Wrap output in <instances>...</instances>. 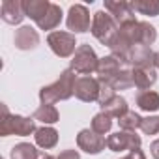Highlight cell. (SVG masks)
Instances as JSON below:
<instances>
[{
    "label": "cell",
    "instance_id": "6da1fadb",
    "mask_svg": "<svg viewBox=\"0 0 159 159\" xmlns=\"http://www.w3.org/2000/svg\"><path fill=\"white\" fill-rule=\"evenodd\" d=\"M75 83H77V77H75V71L71 67L62 71V75L56 83H52L49 86H43L39 90L41 105H54L56 101L69 99L75 94Z\"/></svg>",
    "mask_w": 159,
    "mask_h": 159
},
{
    "label": "cell",
    "instance_id": "7a4b0ae2",
    "mask_svg": "<svg viewBox=\"0 0 159 159\" xmlns=\"http://www.w3.org/2000/svg\"><path fill=\"white\" fill-rule=\"evenodd\" d=\"M2 122H0V135L8 137V135H19V137H26L30 133H36V124L30 118L25 116H17V114H10L8 107L2 105Z\"/></svg>",
    "mask_w": 159,
    "mask_h": 159
},
{
    "label": "cell",
    "instance_id": "3957f363",
    "mask_svg": "<svg viewBox=\"0 0 159 159\" xmlns=\"http://www.w3.org/2000/svg\"><path fill=\"white\" fill-rule=\"evenodd\" d=\"M116 21L112 19L111 13L107 11H98L94 15V21H92V34L98 41H101L103 45L111 47V43L114 41L116 34H118V28H116Z\"/></svg>",
    "mask_w": 159,
    "mask_h": 159
},
{
    "label": "cell",
    "instance_id": "277c9868",
    "mask_svg": "<svg viewBox=\"0 0 159 159\" xmlns=\"http://www.w3.org/2000/svg\"><path fill=\"white\" fill-rule=\"evenodd\" d=\"M98 67H99V58L96 56L94 49L90 45H79L71 60V69L81 75H90L98 71Z\"/></svg>",
    "mask_w": 159,
    "mask_h": 159
},
{
    "label": "cell",
    "instance_id": "5b68a950",
    "mask_svg": "<svg viewBox=\"0 0 159 159\" xmlns=\"http://www.w3.org/2000/svg\"><path fill=\"white\" fill-rule=\"evenodd\" d=\"M47 43L52 49V52L56 56H60V58H67V56H71L77 51L75 49V45H77L75 43V36L69 34V32H60V30L51 32L49 38H47Z\"/></svg>",
    "mask_w": 159,
    "mask_h": 159
},
{
    "label": "cell",
    "instance_id": "8992f818",
    "mask_svg": "<svg viewBox=\"0 0 159 159\" xmlns=\"http://www.w3.org/2000/svg\"><path fill=\"white\" fill-rule=\"evenodd\" d=\"M107 148L111 152H122V150L131 152L140 148V137L135 131H118L107 139Z\"/></svg>",
    "mask_w": 159,
    "mask_h": 159
},
{
    "label": "cell",
    "instance_id": "52a82bcc",
    "mask_svg": "<svg viewBox=\"0 0 159 159\" xmlns=\"http://www.w3.org/2000/svg\"><path fill=\"white\" fill-rule=\"evenodd\" d=\"M75 96L81 101H86V103L98 101L99 99V79H92V77L77 79V83H75Z\"/></svg>",
    "mask_w": 159,
    "mask_h": 159
},
{
    "label": "cell",
    "instance_id": "ba28073f",
    "mask_svg": "<svg viewBox=\"0 0 159 159\" xmlns=\"http://www.w3.org/2000/svg\"><path fill=\"white\" fill-rule=\"evenodd\" d=\"M77 146L86 153H99L107 146V140L103 139V135H98L92 129H83L77 135Z\"/></svg>",
    "mask_w": 159,
    "mask_h": 159
},
{
    "label": "cell",
    "instance_id": "9c48e42d",
    "mask_svg": "<svg viewBox=\"0 0 159 159\" xmlns=\"http://www.w3.org/2000/svg\"><path fill=\"white\" fill-rule=\"evenodd\" d=\"M67 28L73 30V32H86V30H90V13H88L86 6L75 4V6L69 8Z\"/></svg>",
    "mask_w": 159,
    "mask_h": 159
},
{
    "label": "cell",
    "instance_id": "30bf717a",
    "mask_svg": "<svg viewBox=\"0 0 159 159\" xmlns=\"http://www.w3.org/2000/svg\"><path fill=\"white\" fill-rule=\"evenodd\" d=\"M105 10L111 11L112 19H114L120 26L137 21V19H135V13H133V8H131L129 2H105Z\"/></svg>",
    "mask_w": 159,
    "mask_h": 159
},
{
    "label": "cell",
    "instance_id": "8fae6325",
    "mask_svg": "<svg viewBox=\"0 0 159 159\" xmlns=\"http://www.w3.org/2000/svg\"><path fill=\"white\" fill-rule=\"evenodd\" d=\"M2 19L10 25H19L26 13H25V2H15V0H4L2 8H0Z\"/></svg>",
    "mask_w": 159,
    "mask_h": 159
},
{
    "label": "cell",
    "instance_id": "7c38bea8",
    "mask_svg": "<svg viewBox=\"0 0 159 159\" xmlns=\"http://www.w3.org/2000/svg\"><path fill=\"white\" fill-rule=\"evenodd\" d=\"M133 84L140 90H148L155 81H157V73L153 66H144V67H133Z\"/></svg>",
    "mask_w": 159,
    "mask_h": 159
},
{
    "label": "cell",
    "instance_id": "4fadbf2b",
    "mask_svg": "<svg viewBox=\"0 0 159 159\" xmlns=\"http://www.w3.org/2000/svg\"><path fill=\"white\" fill-rule=\"evenodd\" d=\"M39 43V36L34 28L30 26H21L15 32V47L21 51H28V49H36Z\"/></svg>",
    "mask_w": 159,
    "mask_h": 159
},
{
    "label": "cell",
    "instance_id": "5bb4252c",
    "mask_svg": "<svg viewBox=\"0 0 159 159\" xmlns=\"http://www.w3.org/2000/svg\"><path fill=\"white\" fill-rule=\"evenodd\" d=\"M101 112H107L111 118H122L124 114H127V101L120 96H114L112 99L105 101L101 105Z\"/></svg>",
    "mask_w": 159,
    "mask_h": 159
},
{
    "label": "cell",
    "instance_id": "9a60e30c",
    "mask_svg": "<svg viewBox=\"0 0 159 159\" xmlns=\"http://www.w3.org/2000/svg\"><path fill=\"white\" fill-rule=\"evenodd\" d=\"M137 105L146 112H155L159 109V94L153 90H142L137 96Z\"/></svg>",
    "mask_w": 159,
    "mask_h": 159
},
{
    "label": "cell",
    "instance_id": "2e32d148",
    "mask_svg": "<svg viewBox=\"0 0 159 159\" xmlns=\"http://www.w3.org/2000/svg\"><path fill=\"white\" fill-rule=\"evenodd\" d=\"M34 137H36L38 146H41V148H45V150L54 148L56 142H58V131H56L54 127H39Z\"/></svg>",
    "mask_w": 159,
    "mask_h": 159
},
{
    "label": "cell",
    "instance_id": "e0dca14e",
    "mask_svg": "<svg viewBox=\"0 0 159 159\" xmlns=\"http://www.w3.org/2000/svg\"><path fill=\"white\" fill-rule=\"evenodd\" d=\"M39 150L28 142H21L11 148V159H39Z\"/></svg>",
    "mask_w": 159,
    "mask_h": 159
},
{
    "label": "cell",
    "instance_id": "ac0fdd59",
    "mask_svg": "<svg viewBox=\"0 0 159 159\" xmlns=\"http://www.w3.org/2000/svg\"><path fill=\"white\" fill-rule=\"evenodd\" d=\"M58 118L60 116H58V111L54 105H41L32 114V120H39L43 124H54V122H58Z\"/></svg>",
    "mask_w": 159,
    "mask_h": 159
},
{
    "label": "cell",
    "instance_id": "d6986e66",
    "mask_svg": "<svg viewBox=\"0 0 159 159\" xmlns=\"http://www.w3.org/2000/svg\"><path fill=\"white\" fill-rule=\"evenodd\" d=\"M133 11H139L142 15H159V2H153V0H139V2H129Z\"/></svg>",
    "mask_w": 159,
    "mask_h": 159
},
{
    "label": "cell",
    "instance_id": "ffe728a7",
    "mask_svg": "<svg viewBox=\"0 0 159 159\" xmlns=\"http://www.w3.org/2000/svg\"><path fill=\"white\" fill-rule=\"evenodd\" d=\"M111 127H112V120H111V116L107 112H99V114L94 116V120H92V131H96L98 135H105V133L111 131Z\"/></svg>",
    "mask_w": 159,
    "mask_h": 159
},
{
    "label": "cell",
    "instance_id": "44dd1931",
    "mask_svg": "<svg viewBox=\"0 0 159 159\" xmlns=\"http://www.w3.org/2000/svg\"><path fill=\"white\" fill-rule=\"evenodd\" d=\"M118 124H120L122 131H135V129H139V127H140V124H142V118H140L137 112H133V111H127V114H124V116L118 120Z\"/></svg>",
    "mask_w": 159,
    "mask_h": 159
},
{
    "label": "cell",
    "instance_id": "7402d4cb",
    "mask_svg": "<svg viewBox=\"0 0 159 159\" xmlns=\"http://www.w3.org/2000/svg\"><path fill=\"white\" fill-rule=\"evenodd\" d=\"M140 129H142L144 135H155V133H159V116H148V118H142Z\"/></svg>",
    "mask_w": 159,
    "mask_h": 159
},
{
    "label": "cell",
    "instance_id": "603a6c76",
    "mask_svg": "<svg viewBox=\"0 0 159 159\" xmlns=\"http://www.w3.org/2000/svg\"><path fill=\"white\" fill-rule=\"evenodd\" d=\"M56 159H81V155H79L77 150H66V152H62Z\"/></svg>",
    "mask_w": 159,
    "mask_h": 159
},
{
    "label": "cell",
    "instance_id": "cb8c5ba5",
    "mask_svg": "<svg viewBox=\"0 0 159 159\" xmlns=\"http://www.w3.org/2000/svg\"><path fill=\"white\" fill-rule=\"evenodd\" d=\"M122 159H146V157H144L142 150H139V148H137V150H131V152H129L125 157H122Z\"/></svg>",
    "mask_w": 159,
    "mask_h": 159
},
{
    "label": "cell",
    "instance_id": "d4e9b609",
    "mask_svg": "<svg viewBox=\"0 0 159 159\" xmlns=\"http://www.w3.org/2000/svg\"><path fill=\"white\" fill-rule=\"evenodd\" d=\"M150 150H152V155H153L155 159H159V139L152 142V146H150Z\"/></svg>",
    "mask_w": 159,
    "mask_h": 159
},
{
    "label": "cell",
    "instance_id": "484cf974",
    "mask_svg": "<svg viewBox=\"0 0 159 159\" xmlns=\"http://www.w3.org/2000/svg\"><path fill=\"white\" fill-rule=\"evenodd\" d=\"M153 62H155V67L159 69V52H155V56H153Z\"/></svg>",
    "mask_w": 159,
    "mask_h": 159
},
{
    "label": "cell",
    "instance_id": "4316f807",
    "mask_svg": "<svg viewBox=\"0 0 159 159\" xmlns=\"http://www.w3.org/2000/svg\"><path fill=\"white\" fill-rule=\"evenodd\" d=\"M39 159H54V157H52V155H49V153H41V155H39Z\"/></svg>",
    "mask_w": 159,
    "mask_h": 159
}]
</instances>
